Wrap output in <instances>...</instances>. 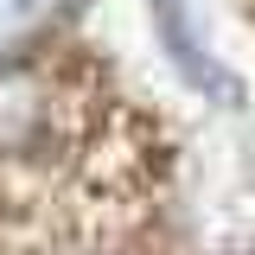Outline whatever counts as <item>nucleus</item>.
Here are the masks:
<instances>
[{
    "label": "nucleus",
    "mask_w": 255,
    "mask_h": 255,
    "mask_svg": "<svg viewBox=\"0 0 255 255\" xmlns=\"http://www.w3.org/2000/svg\"><path fill=\"white\" fill-rule=\"evenodd\" d=\"M147 13H153V38L166 45V58L185 70L191 90H211V96H223V102H236V96H243V83L211 58L204 32L191 26V0H147Z\"/></svg>",
    "instance_id": "f257e3e1"
},
{
    "label": "nucleus",
    "mask_w": 255,
    "mask_h": 255,
    "mask_svg": "<svg viewBox=\"0 0 255 255\" xmlns=\"http://www.w3.org/2000/svg\"><path fill=\"white\" fill-rule=\"evenodd\" d=\"M77 0H0V58L26 51L38 32H51Z\"/></svg>",
    "instance_id": "f03ea898"
}]
</instances>
